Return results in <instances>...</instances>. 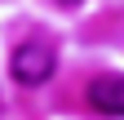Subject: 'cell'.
Instances as JSON below:
<instances>
[{"label": "cell", "instance_id": "1", "mask_svg": "<svg viewBox=\"0 0 124 120\" xmlns=\"http://www.w3.org/2000/svg\"><path fill=\"white\" fill-rule=\"evenodd\" d=\"M53 67H58V53H53L44 40H27V44H18V49H13V58H9L13 80L27 85V89L44 85V80L53 76Z\"/></svg>", "mask_w": 124, "mask_h": 120}, {"label": "cell", "instance_id": "2", "mask_svg": "<svg viewBox=\"0 0 124 120\" xmlns=\"http://www.w3.org/2000/svg\"><path fill=\"white\" fill-rule=\"evenodd\" d=\"M89 107L102 116H124V76H98L89 85Z\"/></svg>", "mask_w": 124, "mask_h": 120}, {"label": "cell", "instance_id": "3", "mask_svg": "<svg viewBox=\"0 0 124 120\" xmlns=\"http://www.w3.org/2000/svg\"><path fill=\"white\" fill-rule=\"evenodd\" d=\"M58 5H80V0H58Z\"/></svg>", "mask_w": 124, "mask_h": 120}]
</instances>
